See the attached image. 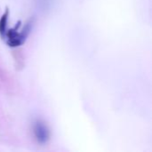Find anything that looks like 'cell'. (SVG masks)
<instances>
[{
  "label": "cell",
  "mask_w": 152,
  "mask_h": 152,
  "mask_svg": "<svg viewBox=\"0 0 152 152\" xmlns=\"http://www.w3.org/2000/svg\"><path fill=\"white\" fill-rule=\"evenodd\" d=\"M12 55L14 58V61H15V68L18 69H20L24 67V56L21 53L20 50H16L12 52Z\"/></svg>",
  "instance_id": "3957f363"
},
{
  "label": "cell",
  "mask_w": 152,
  "mask_h": 152,
  "mask_svg": "<svg viewBox=\"0 0 152 152\" xmlns=\"http://www.w3.org/2000/svg\"><path fill=\"white\" fill-rule=\"evenodd\" d=\"M32 134L34 139L39 144L46 143L51 137V131L49 126L42 120H37L33 124Z\"/></svg>",
  "instance_id": "7a4b0ae2"
},
{
  "label": "cell",
  "mask_w": 152,
  "mask_h": 152,
  "mask_svg": "<svg viewBox=\"0 0 152 152\" xmlns=\"http://www.w3.org/2000/svg\"><path fill=\"white\" fill-rule=\"evenodd\" d=\"M9 84H10L9 76L2 68H0V90L8 87Z\"/></svg>",
  "instance_id": "277c9868"
},
{
  "label": "cell",
  "mask_w": 152,
  "mask_h": 152,
  "mask_svg": "<svg viewBox=\"0 0 152 152\" xmlns=\"http://www.w3.org/2000/svg\"><path fill=\"white\" fill-rule=\"evenodd\" d=\"M21 22L19 21L18 24L12 28H5V30L0 34L2 38L5 40V43L10 47H19L26 40V37H28L29 30H30V25L29 23H27L26 26L23 28H20Z\"/></svg>",
  "instance_id": "6da1fadb"
}]
</instances>
